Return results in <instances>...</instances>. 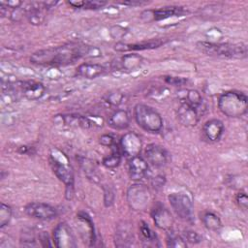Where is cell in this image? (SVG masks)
Returning a JSON list of instances; mask_svg holds the SVG:
<instances>
[{
	"mask_svg": "<svg viewBox=\"0 0 248 248\" xmlns=\"http://www.w3.org/2000/svg\"><path fill=\"white\" fill-rule=\"evenodd\" d=\"M93 47L78 43H68L35 51L30 62L40 66H66L80 58L92 55Z\"/></svg>",
	"mask_w": 248,
	"mask_h": 248,
	"instance_id": "6da1fadb",
	"label": "cell"
},
{
	"mask_svg": "<svg viewBox=\"0 0 248 248\" xmlns=\"http://www.w3.org/2000/svg\"><path fill=\"white\" fill-rule=\"evenodd\" d=\"M197 46L201 51L210 56L230 59H243L247 57V46L243 43L232 44L201 41L197 43Z\"/></svg>",
	"mask_w": 248,
	"mask_h": 248,
	"instance_id": "7a4b0ae2",
	"label": "cell"
},
{
	"mask_svg": "<svg viewBox=\"0 0 248 248\" xmlns=\"http://www.w3.org/2000/svg\"><path fill=\"white\" fill-rule=\"evenodd\" d=\"M218 108L228 117H240L247 112V95L236 90L226 91L218 98Z\"/></svg>",
	"mask_w": 248,
	"mask_h": 248,
	"instance_id": "3957f363",
	"label": "cell"
},
{
	"mask_svg": "<svg viewBox=\"0 0 248 248\" xmlns=\"http://www.w3.org/2000/svg\"><path fill=\"white\" fill-rule=\"evenodd\" d=\"M134 117L137 124L146 132L159 133L163 128L161 114L152 107L138 104L134 108Z\"/></svg>",
	"mask_w": 248,
	"mask_h": 248,
	"instance_id": "277c9868",
	"label": "cell"
},
{
	"mask_svg": "<svg viewBox=\"0 0 248 248\" xmlns=\"http://www.w3.org/2000/svg\"><path fill=\"white\" fill-rule=\"evenodd\" d=\"M49 163L54 174L66 186V198L68 200L72 199L74 195V172L72 167L68 162L61 161L55 154H50Z\"/></svg>",
	"mask_w": 248,
	"mask_h": 248,
	"instance_id": "5b68a950",
	"label": "cell"
},
{
	"mask_svg": "<svg viewBox=\"0 0 248 248\" xmlns=\"http://www.w3.org/2000/svg\"><path fill=\"white\" fill-rule=\"evenodd\" d=\"M170 204L175 214L182 220H193V202L190 197L184 193H171L168 197Z\"/></svg>",
	"mask_w": 248,
	"mask_h": 248,
	"instance_id": "8992f818",
	"label": "cell"
},
{
	"mask_svg": "<svg viewBox=\"0 0 248 248\" xmlns=\"http://www.w3.org/2000/svg\"><path fill=\"white\" fill-rule=\"evenodd\" d=\"M127 202L129 206L134 210H143L149 202L148 189L140 184L131 185L127 191Z\"/></svg>",
	"mask_w": 248,
	"mask_h": 248,
	"instance_id": "52a82bcc",
	"label": "cell"
},
{
	"mask_svg": "<svg viewBox=\"0 0 248 248\" xmlns=\"http://www.w3.org/2000/svg\"><path fill=\"white\" fill-rule=\"evenodd\" d=\"M24 211L29 217L44 221L53 219L57 216V209L54 206L39 202H33L26 204Z\"/></svg>",
	"mask_w": 248,
	"mask_h": 248,
	"instance_id": "ba28073f",
	"label": "cell"
},
{
	"mask_svg": "<svg viewBox=\"0 0 248 248\" xmlns=\"http://www.w3.org/2000/svg\"><path fill=\"white\" fill-rule=\"evenodd\" d=\"M142 142L140 136L134 132H128L121 137L119 147L122 155L131 158L140 155Z\"/></svg>",
	"mask_w": 248,
	"mask_h": 248,
	"instance_id": "9c48e42d",
	"label": "cell"
},
{
	"mask_svg": "<svg viewBox=\"0 0 248 248\" xmlns=\"http://www.w3.org/2000/svg\"><path fill=\"white\" fill-rule=\"evenodd\" d=\"M53 243L57 248L76 247L75 236L66 223H59L53 230Z\"/></svg>",
	"mask_w": 248,
	"mask_h": 248,
	"instance_id": "30bf717a",
	"label": "cell"
},
{
	"mask_svg": "<svg viewBox=\"0 0 248 248\" xmlns=\"http://www.w3.org/2000/svg\"><path fill=\"white\" fill-rule=\"evenodd\" d=\"M185 13V10L183 7L179 6H168V7H162L160 9L155 10H146L142 12L141 17L146 16L147 21L150 20H164L168 19L170 17L173 16H180Z\"/></svg>",
	"mask_w": 248,
	"mask_h": 248,
	"instance_id": "8fae6325",
	"label": "cell"
},
{
	"mask_svg": "<svg viewBox=\"0 0 248 248\" xmlns=\"http://www.w3.org/2000/svg\"><path fill=\"white\" fill-rule=\"evenodd\" d=\"M144 158L153 167L160 168L168 162V152L159 144L149 143L144 149Z\"/></svg>",
	"mask_w": 248,
	"mask_h": 248,
	"instance_id": "7c38bea8",
	"label": "cell"
},
{
	"mask_svg": "<svg viewBox=\"0 0 248 248\" xmlns=\"http://www.w3.org/2000/svg\"><path fill=\"white\" fill-rule=\"evenodd\" d=\"M47 10L45 2H31L25 8V16L30 24L41 25L46 20V11Z\"/></svg>",
	"mask_w": 248,
	"mask_h": 248,
	"instance_id": "4fadbf2b",
	"label": "cell"
},
{
	"mask_svg": "<svg viewBox=\"0 0 248 248\" xmlns=\"http://www.w3.org/2000/svg\"><path fill=\"white\" fill-rule=\"evenodd\" d=\"M148 171V162L140 155L131 157L128 163L129 176L134 181L141 180Z\"/></svg>",
	"mask_w": 248,
	"mask_h": 248,
	"instance_id": "5bb4252c",
	"label": "cell"
},
{
	"mask_svg": "<svg viewBox=\"0 0 248 248\" xmlns=\"http://www.w3.org/2000/svg\"><path fill=\"white\" fill-rule=\"evenodd\" d=\"M224 124L220 119L213 118L207 120L202 129V137L210 142L218 141L224 134Z\"/></svg>",
	"mask_w": 248,
	"mask_h": 248,
	"instance_id": "9a60e30c",
	"label": "cell"
},
{
	"mask_svg": "<svg viewBox=\"0 0 248 248\" xmlns=\"http://www.w3.org/2000/svg\"><path fill=\"white\" fill-rule=\"evenodd\" d=\"M18 88L22 96L30 101L39 100L46 93L45 85L37 81H21L18 83Z\"/></svg>",
	"mask_w": 248,
	"mask_h": 248,
	"instance_id": "2e32d148",
	"label": "cell"
},
{
	"mask_svg": "<svg viewBox=\"0 0 248 248\" xmlns=\"http://www.w3.org/2000/svg\"><path fill=\"white\" fill-rule=\"evenodd\" d=\"M151 217L155 226L161 230H170L173 224V217L170 211L163 205H158L152 209Z\"/></svg>",
	"mask_w": 248,
	"mask_h": 248,
	"instance_id": "e0dca14e",
	"label": "cell"
},
{
	"mask_svg": "<svg viewBox=\"0 0 248 248\" xmlns=\"http://www.w3.org/2000/svg\"><path fill=\"white\" fill-rule=\"evenodd\" d=\"M176 116L180 124L185 127H193L197 125L199 121V114L197 108L184 103H180V106L176 110Z\"/></svg>",
	"mask_w": 248,
	"mask_h": 248,
	"instance_id": "ac0fdd59",
	"label": "cell"
},
{
	"mask_svg": "<svg viewBox=\"0 0 248 248\" xmlns=\"http://www.w3.org/2000/svg\"><path fill=\"white\" fill-rule=\"evenodd\" d=\"M167 40L163 39H156V40H150L148 42H141L137 44H124L122 42L117 43L114 46V49L120 52L124 51H130V50H146V49H153L157 48L161 46H163Z\"/></svg>",
	"mask_w": 248,
	"mask_h": 248,
	"instance_id": "d6986e66",
	"label": "cell"
},
{
	"mask_svg": "<svg viewBox=\"0 0 248 248\" xmlns=\"http://www.w3.org/2000/svg\"><path fill=\"white\" fill-rule=\"evenodd\" d=\"M130 114L126 109L118 108L112 111L108 118V125L114 130H124L130 125Z\"/></svg>",
	"mask_w": 248,
	"mask_h": 248,
	"instance_id": "ffe728a7",
	"label": "cell"
},
{
	"mask_svg": "<svg viewBox=\"0 0 248 248\" xmlns=\"http://www.w3.org/2000/svg\"><path fill=\"white\" fill-rule=\"evenodd\" d=\"M105 67L98 63H90V62H84L78 66L77 68V75L78 77L87 78V79H93L105 73Z\"/></svg>",
	"mask_w": 248,
	"mask_h": 248,
	"instance_id": "44dd1931",
	"label": "cell"
},
{
	"mask_svg": "<svg viewBox=\"0 0 248 248\" xmlns=\"http://www.w3.org/2000/svg\"><path fill=\"white\" fill-rule=\"evenodd\" d=\"M63 122L70 126L82 127V128H92L102 126L99 122L91 119L90 117L79 115V114H64L61 117Z\"/></svg>",
	"mask_w": 248,
	"mask_h": 248,
	"instance_id": "7402d4cb",
	"label": "cell"
},
{
	"mask_svg": "<svg viewBox=\"0 0 248 248\" xmlns=\"http://www.w3.org/2000/svg\"><path fill=\"white\" fill-rule=\"evenodd\" d=\"M180 103L189 105L195 108H198L202 102V97L201 93L196 89H183L179 93Z\"/></svg>",
	"mask_w": 248,
	"mask_h": 248,
	"instance_id": "603a6c76",
	"label": "cell"
},
{
	"mask_svg": "<svg viewBox=\"0 0 248 248\" xmlns=\"http://www.w3.org/2000/svg\"><path fill=\"white\" fill-rule=\"evenodd\" d=\"M143 58L137 53H129L123 55L119 60V68L124 71H134L140 68Z\"/></svg>",
	"mask_w": 248,
	"mask_h": 248,
	"instance_id": "cb8c5ba5",
	"label": "cell"
},
{
	"mask_svg": "<svg viewBox=\"0 0 248 248\" xmlns=\"http://www.w3.org/2000/svg\"><path fill=\"white\" fill-rule=\"evenodd\" d=\"M201 220L203 226L207 230L212 232H219L223 227L222 221L219 218V216L211 211H204L201 215Z\"/></svg>",
	"mask_w": 248,
	"mask_h": 248,
	"instance_id": "d4e9b609",
	"label": "cell"
},
{
	"mask_svg": "<svg viewBox=\"0 0 248 248\" xmlns=\"http://www.w3.org/2000/svg\"><path fill=\"white\" fill-rule=\"evenodd\" d=\"M121 157H122V153L118 143L111 148V152L109 155L104 157L102 164L107 169H115L119 166L121 162Z\"/></svg>",
	"mask_w": 248,
	"mask_h": 248,
	"instance_id": "484cf974",
	"label": "cell"
},
{
	"mask_svg": "<svg viewBox=\"0 0 248 248\" xmlns=\"http://www.w3.org/2000/svg\"><path fill=\"white\" fill-rule=\"evenodd\" d=\"M115 235V245L118 247L128 246L133 241V233L127 226L118 228Z\"/></svg>",
	"mask_w": 248,
	"mask_h": 248,
	"instance_id": "4316f807",
	"label": "cell"
},
{
	"mask_svg": "<svg viewBox=\"0 0 248 248\" xmlns=\"http://www.w3.org/2000/svg\"><path fill=\"white\" fill-rule=\"evenodd\" d=\"M140 232L142 241L152 244H155V242L158 241L156 233L149 228V226L145 222H141V225L140 226Z\"/></svg>",
	"mask_w": 248,
	"mask_h": 248,
	"instance_id": "83f0119b",
	"label": "cell"
},
{
	"mask_svg": "<svg viewBox=\"0 0 248 248\" xmlns=\"http://www.w3.org/2000/svg\"><path fill=\"white\" fill-rule=\"evenodd\" d=\"M105 102L112 107H117L125 102V94L119 91L109 92L105 96Z\"/></svg>",
	"mask_w": 248,
	"mask_h": 248,
	"instance_id": "f1b7e54d",
	"label": "cell"
},
{
	"mask_svg": "<svg viewBox=\"0 0 248 248\" xmlns=\"http://www.w3.org/2000/svg\"><path fill=\"white\" fill-rule=\"evenodd\" d=\"M13 210L12 207L9 204H6L4 202L0 205V228L3 229L5 226H7L12 218Z\"/></svg>",
	"mask_w": 248,
	"mask_h": 248,
	"instance_id": "f546056e",
	"label": "cell"
},
{
	"mask_svg": "<svg viewBox=\"0 0 248 248\" xmlns=\"http://www.w3.org/2000/svg\"><path fill=\"white\" fill-rule=\"evenodd\" d=\"M167 246L173 248H185L187 246V243L184 237L178 234L170 233L167 237Z\"/></svg>",
	"mask_w": 248,
	"mask_h": 248,
	"instance_id": "4dcf8cb0",
	"label": "cell"
},
{
	"mask_svg": "<svg viewBox=\"0 0 248 248\" xmlns=\"http://www.w3.org/2000/svg\"><path fill=\"white\" fill-rule=\"evenodd\" d=\"M183 235H184V239H185V240H187V241L190 242V243H194V244L200 243V242L202 241V235H200V234H199L197 232H195V231L187 230V231L184 232Z\"/></svg>",
	"mask_w": 248,
	"mask_h": 248,
	"instance_id": "1f68e13d",
	"label": "cell"
},
{
	"mask_svg": "<svg viewBox=\"0 0 248 248\" xmlns=\"http://www.w3.org/2000/svg\"><path fill=\"white\" fill-rule=\"evenodd\" d=\"M127 29L120 25H113L109 28V34L113 39H122L125 37Z\"/></svg>",
	"mask_w": 248,
	"mask_h": 248,
	"instance_id": "d6a6232c",
	"label": "cell"
},
{
	"mask_svg": "<svg viewBox=\"0 0 248 248\" xmlns=\"http://www.w3.org/2000/svg\"><path fill=\"white\" fill-rule=\"evenodd\" d=\"M114 191L111 187H104V203L106 206H110L114 202Z\"/></svg>",
	"mask_w": 248,
	"mask_h": 248,
	"instance_id": "836d02e7",
	"label": "cell"
},
{
	"mask_svg": "<svg viewBox=\"0 0 248 248\" xmlns=\"http://www.w3.org/2000/svg\"><path fill=\"white\" fill-rule=\"evenodd\" d=\"M99 141H100V143L102 145L109 147V148H112L114 145L117 144L116 141H115V139L110 134H104V135H102L100 137V139H99Z\"/></svg>",
	"mask_w": 248,
	"mask_h": 248,
	"instance_id": "e575fe53",
	"label": "cell"
},
{
	"mask_svg": "<svg viewBox=\"0 0 248 248\" xmlns=\"http://www.w3.org/2000/svg\"><path fill=\"white\" fill-rule=\"evenodd\" d=\"M165 81L173 86H182L188 82V79L181 77H166Z\"/></svg>",
	"mask_w": 248,
	"mask_h": 248,
	"instance_id": "d590c367",
	"label": "cell"
},
{
	"mask_svg": "<svg viewBox=\"0 0 248 248\" xmlns=\"http://www.w3.org/2000/svg\"><path fill=\"white\" fill-rule=\"evenodd\" d=\"M235 202L241 209H243V210L247 209V207H248V197L244 192H239L235 196Z\"/></svg>",
	"mask_w": 248,
	"mask_h": 248,
	"instance_id": "8d00e7d4",
	"label": "cell"
},
{
	"mask_svg": "<svg viewBox=\"0 0 248 248\" xmlns=\"http://www.w3.org/2000/svg\"><path fill=\"white\" fill-rule=\"evenodd\" d=\"M107 5L106 1H100V0H88L84 3L83 9H89V10H97L100 8H103Z\"/></svg>",
	"mask_w": 248,
	"mask_h": 248,
	"instance_id": "74e56055",
	"label": "cell"
},
{
	"mask_svg": "<svg viewBox=\"0 0 248 248\" xmlns=\"http://www.w3.org/2000/svg\"><path fill=\"white\" fill-rule=\"evenodd\" d=\"M1 6H4L5 8L9 10H17L20 9V6L22 5V1L18 0H10V1H1L0 2Z\"/></svg>",
	"mask_w": 248,
	"mask_h": 248,
	"instance_id": "f35d334b",
	"label": "cell"
},
{
	"mask_svg": "<svg viewBox=\"0 0 248 248\" xmlns=\"http://www.w3.org/2000/svg\"><path fill=\"white\" fill-rule=\"evenodd\" d=\"M39 239H40V241H41L42 246H44V247H46V246H52V244L50 243L49 236H48L47 232H41L40 235H39Z\"/></svg>",
	"mask_w": 248,
	"mask_h": 248,
	"instance_id": "ab89813d",
	"label": "cell"
},
{
	"mask_svg": "<svg viewBox=\"0 0 248 248\" xmlns=\"http://www.w3.org/2000/svg\"><path fill=\"white\" fill-rule=\"evenodd\" d=\"M118 4L124 5V6H140V5H144L147 2L146 1H140V0H130V1H118Z\"/></svg>",
	"mask_w": 248,
	"mask_h": 248,
	"instance_id": "60d3db41",
	"label": "cell"
},
{
	"mask_svg": "<svg viewBox=\"0 0 248 248\" xmlns=\"http://www.w3.org/2000/svg\"><path fill=\"white\" fill-rule=\"evenodd\" d=\"M164 181H165L164 176H162V175H157V176H155V177L152 179V185H153L155 188L162 187V186L164 185Z\"/></svg>",
	"mask_w": 248,
	"mask_h": 248,
	"instance_id": "b9f144b4",
	"label": "cell"
},
{
	"mask_svg": "<svg viewBox=\"0 0 248 248\" xmlns=\"http://www.w3.org/2000/svg\"><path fill=\"white\" fill-rule=\"evenodd\" d=\"M84 3H85V1H77V0L68 1V4L71 7L76 8V9H83L84 8Z\"/></svg>",
	"mask_w": 248,
	"mask_h": 248,
	"instance_id": "7bdbcfd3",
	"label": "cell"
}]
</instances>
